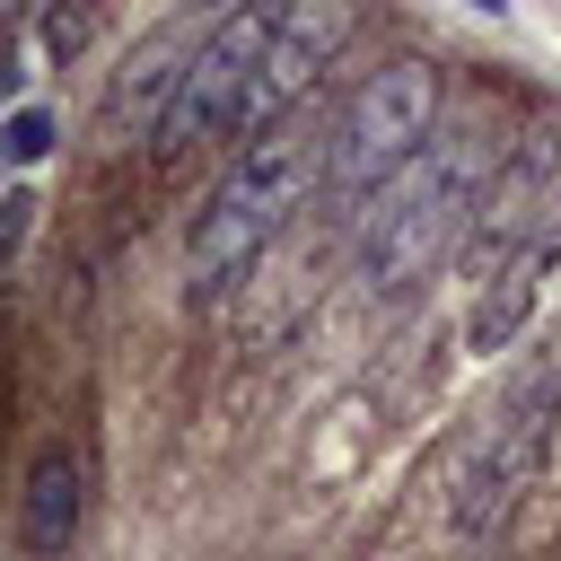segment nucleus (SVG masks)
Instances as JSON below:
<instances>
[{
	"mask_svg": "<svg viewBox=\"0 0 561 561\" xmlns=\"http://www.w3.org/2000/svg\"><path fill=\"white\" fill-rule=\"evenodd\" d=\"M316 167H324V140H307L289 123H272V131H254L237 149V167L202 193V210L184 228V307H219L263 263V245L316 193Z\"/></svg>",
	"mask_w": 561,
	"mask_h": 561,
	"instance_id": "f257e3e1",
	"label": "nucleus"
},
{
	"mask_svg": "<svg viewBox=\"0 0 561 561\" xmlns=\"http://www.w3.org/2000/svg\"><path fill=\"white\" fill-rule=\"evenodd\" d=\"M482 175V140L473 131H438L394 184H386V202L359 219V237H351V263H359V280L377 289V298H394V289H412L447 245H456V228L473 219V184Z\"/></svg>",
	"mask_w": 561,
	"mask_h": 561,
	"instance_id": "f03ea898",
	"label": "nucleus"
},
{
	"mask_svg": "<svg viewBox=\"0 0 561 561\" xmlns=\"http://www.w3.org/2000/svg\"><path fill=\"white\" fill-rule=\"evenodd\" d=\"M430 140H438V61L403 53V61L368 70V79L351 88V105H342L333 131H324L316 184H324L333 202H377Z\"/></svg>",
	"mask_w": 561,
	"mask_h": 561,
	"instance_id": "7ed1b4c3",
	"label": "nucleus"
},
{
	"mask_svg": "<svg viewBox=\"0 0 561 561\" xmlns=\"http://www.w3.org/2000/svg\"><path fill=\"white\" fill-rule=\"evenodd\" d=\"M552 421H561V368H535V377L465 438V456H456V473H447V526H456V535H482V526H500V517L517 508V491L535 482V465H543V447H552Z\"/></svg>",
	"mask_w": 561,
	"mask_h": 561,
	"instance_id": "20e7f679",
	"label": "nucleus"
},
{
	"mask_svg": "<svg viewBox=\"0 0 561 561\" xmlns=\"http://www.w3.org/2000/svg\"><path fill=\"white\" fill-rule=\"evenodd\" d=\"M280 9L289 0H228L219 9V26L202 35V53H193V70H184V88H175V105L158 123V158H193V149H210V140H228L245 123V96L263 79Z\"/></svg>",
	"mask_w": 561,
	"mask_h": 561,
	"instance_id": "39448f33",
	"label": "nucleus"
},
{
	"mask_svg": "<svg viewBox=\"0 0 561 561\" xmlns=\"http://www.w3.org/2000/svg\"><path fill=\"white\" fill-rule=\"evenodd\" d=\"M210 26H219V9L202 0V9H184L175 26H158L149 44L123 53V70L105 79V105H96V140H105V149L158 140V123H167V105H175V88H184V70H193V53H202Z\"/></svg>",
	"mask_w": 561,
	"mask_h": 561,
	"instance_id": "423d86ee",
	"label": "nucleus"
},
{
	"mask_svg": "<svg viewBox=\"0 0 561 561\" xmlns=\"http://www.w3.org/2000/svg\"><path fill=\"white\" fill-rule=\"evenodd\" d=\"M351 26H359V0H289V9H280V26H272L263 79H254V96H245V123H237V131H272V123H289V105L324 79V61L351 44Z\"/></svg>",
	"mask_w": 561,
	"mask_h": 561,
	"instance_id": "0eeeda50",
	"label": "nucleus"
},
{
	"mask_svg": "<svg viewBox=\"0 0 561 561\" xmlns=\"http://www.w3.org/2000/svg\"><path fill=\"white\" fill-rule=\"evenodd\" d=\"M552 184H561V131H526L508 149V167L473 193V245H526V228L552 202Z\"/></svg>",
	"mask_w": 561,
	"mask_h": 561,
	"instance_id": "6e6552de",
	"label": "nucleus"
},
{
	"mask_svg": "<svg viewBox=\"0 0 561 561\" xmlns=\"http://www.w3.org/2000/svg\"><path fill=\"white\" fill-rule=\"evenodd\" d=\"M79 508H88V491H79V456H70V447H44V456L26 465V500H18V535H26V552H35V561H70V543H79Z\"/></svg>",
	"mask_w": 561,
	"mask_h": 561,
	"instance_id": "1a4fd4ad",
	"label": "nucleus"
},
{
	"mask_svg": "<svg viewBox=\"0 0 561 561\" xmlns=\"http://www.w3.org/2000/svg\"><path fill=\"white\" fill-rule=\"evenodd\" d=\"M535 289H543V263H535V254L500 263V272H491V289H482V298H473V316H465V351H482V359H491V351H508V342H517V324L535 316Z\"/></svg>",
	"mask_w": 561,
	"mask_h": 561,
	"instance_id": "9d476101",
	"label": "nucleus"
},
{
	"mask_svg": "<svg viewBox=\"0 0 561 561\" xmlns=\"http://www.w3.org/2000/svg\"><path fill=\"white\" fill-rule=\"evenodd\" d=\"M44 149H53V114H44V105H18V114L0 123V158H9V167H35Z\"/></svg>",
	"mask_w": 561,
	"mask_h": 561,
	"instance_id": "9b49d317",
	"label": "nucleus"
},
{
	"mask_svg": "<svg viewBox=\"0 0 561 561\" xmlns=\"http://www.w3.org/2000/svg\"><path fill=\"white\" fill-rule=\"evenodd\" d=\"M88 26H96V0H53V18H44V53L70 61V53L88 44Z\"/></svg>",
	"mask_w": 561,
	"mask_h": 561,
	"instance_id": "f8f14e48",
	"label": "nucleus"
},
{
	"mask_svg": "<svg viewBox=\"0 0 561 561\" xmlns=\"http://www.w3.org/2000/svg\"><path fill=\"white\" fill-rule=\"evenodd\" d=\"M517 254H535V263H561V184H552V202L535 210V228H526V245Z\"/></svg>",
	"mask_w": 561,
	"mask_h": 561,
	"instance_id": "ddd939ff",
	"label": "nucleus"
},
{
	"mask_svg": "<svg viewBox=\"0 0 561 561\" xmlns=\"http://www.w3.org/2000/svg\"><path fill=\"white\" fill-rule=\"evenodd\" d=\"M473 9H491V18H500V9H508V0H473Z\"/></svg>",
	"mask_w": 561,
	"mask_h": 561,
	"instance_id": "4468645a",
	"label": "nucleus"
},
{
	"mask_svg": "<svg viewBox=\"0 0 561 561\" xmlns=\"http://www.w3.org/2000/svg\"><path fill=\"white\" fill-rule=\"evenodd\" d=\"M0 9H26V0H0Z\"/></svg>",
	"mask_w": 561,
	"mask_h": 561,
	"instance_id": "2eb2a0df",
	"label": "nucleus"
}]
</instances>
